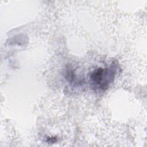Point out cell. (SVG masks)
Instances as JSON below:
<instances>
[{
	"instance_id": "cell-1",
	"label": "cell",
	"mask_w": 147,
	"mask_h": 147,
	"mask_svg": "<svg viewBox=\"0 0 147 147\" xmlns=\"http://www.w3.org/2000/svg\"><path fill=\"white\" fill-rule=\"evenodd\" d=\"M112 72H110L107 68H99L92 73L91 79L98 87L105 88L109 84L111 78H113Z\"/></svg>"
}]
</instances>
